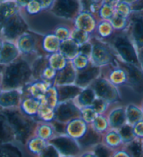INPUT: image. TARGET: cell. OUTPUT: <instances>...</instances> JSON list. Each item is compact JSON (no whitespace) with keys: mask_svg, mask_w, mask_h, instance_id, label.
Masks as SVG:
<instances>
[{"mask_svg":"<svg viewBox=\"0 0 143 157\" xmlns=\"http://www.w3.org/2000/svg\"><path fill=\"white\" fill-rule=\"evenodd\" d=\"M33 80L31 62L22 57L6 66L2 74L3 90H22Z\"/></svg>","mask_w":143,"mask_h":157,"instance_id":"1","label":"cell"},{"mask_svg":"<svg viewBox=\"0 0 143 157\" xmlns=\"http://www.w3.org/2000/svg\"><path fill=\"white\" fill-rule=\"evenodd\" d=\"M107 43L110 45L118 62L140 67L138 51L126 32H115Z\"/></svg>","mask_w":143,"mask_h":157,"instance_id":"2","label":"cell"},{"mask_svg":"<svg viewBox=\"0 0 143 157\" xmlns=\"http://www.w3.org/2000/svg\"><path fill=\"white\" fill-rule=\"evenodd\" d=\"M5 117L16 133L17 143L24 145L28 139L34 135V130L37 120L27 117L19 109L11 110H2Z\"/></svg>","mask_w":143,"mask_h":157,"instance_id":"3","label":"cell"},{"mask_svg":"<svg viewBox=\"0 0 143 157\" xmlns=\"http://www.w3.org/2000/svg\"><path fill=\"white\" fill-rule=\"evenodd\" d=\"M90 41L92 46L90 55L91 64L103 69L119 64L117 57L108 43L93 36Z\"/></svg>","mask_w":143,"mask_h":157,"instance_id":"4","label":"cell"},{"mask_svg":"<svg viewBox=\"0 0 143 157\" xmlns=\"http://www.w3.org/2000/svg\"><path fill=\"white\" fill-rule=\"evenodd\" d=\"M28 30L27 22L22 11L7 20L0 27V33L4 40L14 42Z\"/></svg>","mask_w":143,"mask_h":157,"instance_id":"5","label":"cell"},{"mask_svg":"<svg viewBox=\"0 0 143 157\" xmlns=\"http://www.w3.org/2000/svg\"><path fill=\"white\" fill-rule=\"evenodd\" d=\"M42 37L39 39V34H35L29 30L23 33L16 41L21 57L27 59V57H32L33 61L34 59V58L43 55L40 52H41V41Z\"/></svg>","mask_w":143,"mask_h":157,"instance_id":"6","label":"cell"},{"mask_svg":"<svg viewBox=\"0 0 143 157\" xmlns=\"http://www.w3.org/2000/svg\"><path fill=\"white\" fill-rule=\"evenodd\" d=\"M91 87L97 98L105 100L112 105L118 104L121 101L122 95L119 89L102 75L95 80Z\"/></svg>","mask_w":143,"mask_h":157,"instance_id":"7","label":"cell"},{"mask_svg":"<svg viewBox=\"0 0 143 157\" xmlns=\"http://www.w3.org/2000/svg\"><path fill=\"white\" fill-rule=\"evenodd\" d=\"M49 143L58 151L61 156L78 157L83 149L78 141L74 140L65 133H60L49 141Z\"/></svg>","mask_w":143,"mask_h":157,"instance_id":"8","label":"cell"},{"mask_svg":"<svg viewBox=\"0 0 143 157\" xmlns=\"http://www.w3.org/2000/svg\"><path fill=\"white\" fill-rule=\"evenodd\" d=\"M81 10V1H55L49 12L57 18L73 22Z\"/></svg>","mask_w":143,"mask_h":157,"instance_id":"9","label":"cell"},{"mask_svg":"<svg viewBox=\"0 0 143 157\" xmlns=\"http://www.w3.org/2000/svg\"><path fill=\"white\" fill-rule=\"evenodd\" d=\"M126 32L137 51L143 48V11L133 13Z\"/></svg>","mask_w":143,"mask_h":157,"instance_id":"10","label":"cell"},{"mask_svg":"<svg viewBox=\"0 0 143 157\" xmlns=\"http://www.w3.org/2000/svg\"><path fill=\"white\" fill-rule=\"evenodd\" d=\"M78 117H80V109L73 100L60 102L55 108V121L60 124L65 125L68 121Z\"/></svg>","mask_w":143,"mask_h":157,"instance_id":"11","label":"cell"},{"mask_svg":"<svg viewBox=\"0 0 143 157\" xmlns=\"http://www.w3.org/2000/svg\"><path fill=\"white\" fill-rule=\"evenodd\" d=\"M101 75L108 79L112 85L119 89V87L128 86L129 75L127 70L119 62L117 65L103 68Z\"/></svg>","mask_w":143,"mask_h":157,"instance_id":"12","label":"cell"},{"mask_svg":"<svg viewBox=\"0 0 143 157\" xmlns=\"http://www.w3.org/2000/svg\"><path fill=\"white\" fill-rule=\"evenodd\" d=\"M99 20L98 17L95 15L86 10L82 9L73 20V27L93 35Z\"/></svg>","mask_w":143,"mask_h":157,"instance_id":"13","label":"cell"},{"mask_svg":"<svg viewBox=\"0 0 143 157\" xmlns=\"http://www.w3.org/2000/svg\"><path fill=\"white\" fill-rule=\"evenodd\" d=\"M22 95V90H3L0 94V111L19 109Z\"/></svg>","mask_w":143,"mask_h":157,"instance_id":"14","label":"cell"},{"mask_svg":"<svg viewBox=\"0 0 143 157\" xmlns=\"http://www.w3.org/2000/svg\"><path fill=\"white\" fill-rule=\"evenodd\" d=\"M54 85L52 82L42 80H34L22 89L23 95L30 96L41 101L44 99L45 95L50 87Z\"/></svg>","mask_w":143,"mask_h":157,"instance_id":"15","label":"cell"},{"mask_svg":"<svg viewBox=\"0 0 143 157\" xmlns=\"http://www.w3.org/2000/svg\"><path fill=\"white\" fill-rule=\"evenodd\" d=\"M101 68L91 64L85 71L77 73L75 85L81 89L90 87L101 76Z\"/></svg>","mask_w":143,"mask_h":157,"instance_id":"16","label":"cell"},{"mask_svg":"<svg viewBox=\"0 0 143 157\" xmlns=\"http://www.w3.org/2000/svg\"><path fill=\"white\" fill-rule=\"evenodd\" d=\"M89 125L81 117L75 118L68 121L64 126V133L74 140L79 141L86 135Z\"/></svg>","mask_w":143,"mask_h":157,"instance_id":"17","label":"cell"},{"mask_svg":"<svg viewBox=\"0 0 143 157\" xmlns=\"http://www.w3.org/2000/svg\"><path fill=\"white\" fill-rule=\"evenodd\" d=\"M110 128L119 130L122 126L126 124L125 105H113L106 113Z\"/></svg>","mask_w":143,"mask_h":157,"instance_id":"18","label":"cell"},{"mask_svg":"<svg viewBox=\"0 0 143 157\" xmlns=\"http://www.w3.org/2000/svg\"><path fill=\"white\" fill-rule=\"evenodd\" d=\"M17 137L14 129L2 111H0V146L16 145Z\"/></svg>","mask_w":143,"mask_h":157,"instance_id":"19","label":"cell"},{"mask_svg":"<svg viewBox=\"0 0 143 157\" xmlns=\"http://www.w3.org/2000/svg\"><path fill=\"white\" fill-rule=\"evenodd\" d=\"M21 57L16 42L4 40L3 46L0 55V64L8 66L16 62Z\"/></svg>","mask_w":143,"mask_h":157,"instance_id":"20","label":"cell"},{"mask_svg":"<svg viewBox=\"0 0 143 157\" xmlns=\"http://www.w3.org/2000/svg\"><path fill=\"white\" fill-rule=\"evenodd\" d=\"M119 63H121L127 70L129 75V82L127 87L134 91H140L143 86V71L141 68L122 62Z\"/></svg>","mask_w":143,"mask_h":157,"instance_id":"21","label":"cell"},{"mask_svg":"<svg viewBox=\"0 0 143 157\" xmlns=\"http://www.w3.org/2000/svg\"><path fill=\"white\" fill-rule=\"evenodd\" d=\"M41 101L30 96L22 95L19 110L23 115L37 120V116L41 106Z\"/></svg>","mask_w":143,"mask_h":157,"instance_id":"22","label":"cell"},{"mask_svg":"<svg viewBox=\"0 0 143 157\" xmlns=\"http://www.w3.org/2000/svg\"><path fill=\"white\" fill-rule=\"evenodd\" d=\"M58 134L60 133L57 132L53 123L37 121L34 130V136L49 142Z\"/></svg>","mask_w":143,"mask_h":157,"instance_id":"23","label":"cell"},{"mask_svg":"<svg viewBox=\"0 0 143 157\" xmlns=\"http://www.w3.org/2000/svg\"><path fill=\"white\" fill-rule=\"evenodd\" d=\"M61 41L53 32H49L43 35L41 41V50L43 55H49L58 52L60 50Z\"/></svg>","mask_w":143,"mask_h":157,"instance_id":"24","label":"cell"},{"mask_svg":"<svg viewBox=\"0 0 143 157\" xmlns=\"http://www.w3.org/2000/svg\"><path fill=\"white\" fill-rule=\"evenodd\" d=\"M101 143L112 151L122 148L124 146L123 140L119 131L112 128L103 136Z\"/></svg>","mask_w":143,"mask_h":157,"instance_id":"25","label":"cell"},{"mask_svg":"<svg viewBox=\"0 0 143 157\" xmlns=\"http://www.w3.org/2000/svg\"><path fill=\"white\" fill-rule=\"evenodd\" d=\"M22 11V6L17 2H4L0 3V27L7 20Z\"/></svg>","mask_w":143,"mask_h":157,"instance_id":"26","label":"cell"},{"mask_svg":"<svg viewBox=\"0 0 143 157\" xmlns=\"http://www.w3.org/2000/svg\"><path fill=\"white\" fill-rule=\"evenodd\" d=\"M115 34V31L109 20H99L92 36L96 39L108 42Z\"/></svg>","mask_w":143,"mask_h":157,"instance_id":"27","label":"cell"},{"mask_svg":"<svg viewBox=\"0 0 143 157\" xmlns=\"http://www.w3.org/2000/svg\"><path fill=\"white\" fill-rule=\"evenodd\" d=\"M76 75H77V72L74 69L71 62H69L64 69L57 72L54 85L57 87L75 85Z\"/></svg>","mask_w":143,"mask_h":157,"instance_id":"28","label":"cell"},{"mask_svg":"<svg viewBox=\"0 0 143 157\" xmlns=\"http://www.w3.org/2000/svg\"><path fill=\"white\" fill-rule=\"evenodd\" d=\"M48 145L49 142L45 141L37 136L33 135L31 136L25 143V147L27 150L32 155L39 157L45 150Z\"/></svg>","mask_w":143,"mask_h":157,"instance_id":"29","label":"cell"},{"mask_svg":"<svg viewBox=\"0 0 143 157\" xmlns=\"http://www.w3.org/2000/svg\"><path fill=\"white\" fill-rule=\"evenodd\" d=\"M96 98V96L95 92L90 86V87L83 89L80 94L74 98L73 101L79 108L82 109L92 105Z\"/></svg>","mask_w":143,"mask_h":157,"instance_id":"30","label":"cell"},{"mask_svg":"<svg viewBox=\"0 0 143 157\" xmlns=\"http://www.w3.org/2000/svg\"><path fill=\"white\" fill-rule=\"evenodd\" d=\"M103 136L100 135L96 131H94L89 126V128L86 135L78 141L79 144L83 151L89 150L94 148V147L101 143Z\"/></svg>","mask_w":143,"mask_h":157,"instance_id":"31","label":"cell"},{"mask_svg":"<svg viewBox=\"0 0 143 157\" xmlns=\"http://www.w3.org/2000/svg\"><path fill=\"white\" fill-rule=\"evenodd\" d=\"M126 124L133 126L139 121L143 120V113L140 105L129 103L125 105Z\"/></svg>","mask_w":143,"mask_h":157,"instance_id":"32","label":"cell"},{"mask_svg":"<svg viewBox=\"0 0 143 157\" xmlns=\"http://www.w3.org/2000/svg\"><path fill=\"white\" fill-rule=\"evenodd\" d=\"M59 52L68 61H71L80 53V45L72 39H68L61 42Z\"/></svg>","mask_w":143,"mask_h":157,"instance_id":"33","label":"cell"},{"mask_svg":"<svg viewBox=\"0 0 143 157\" xmlns=\"http://www.w3.org/2000/svg\"><path fill=\"white\" fill-rule=\"evenodd\" d=\"M57 89L60 103L73 100L83 90L75 85L60 86V87H57Z\"/></svg>","mask_w":143,"mask_h":157,"instance_id":"34","label":"cell"},{"mask_svg":"<svg viewBox=\"0 0 143 157\" xmlns=\"http://www.w3.org/2000/svg\"><path fill=\"white\" fill-rule=\"evenodd\" d=\"M69 62L70 61H68L59 52L48 55V65L57 72H60L64 69Z\"/></svg>","mask_w":143,"mask_h":157,"instance_id":"35","label":"cell"},{"mask_svg":"<svg viewBox=\"0 0 143 157\" xmlns=\"http://www.w3.org/2000/svg\"><path fill=\"white\" fill-rule=\"evenodd\" d=\"M117 1H102L101 6L97 14L99 20H110L115 14Z\"/></svg>","mask_w":143,"mask_h":157,"instance_id":"36","label":"cell"},{"mask_svg":"<svg viewBox=\"0 0 143 157\" xmlns=\"http://www.w3.org/2000/svg\"><path fill=\"white\" fill-rule=\"evenodd\" d=\"M22 6V13L27 16H36L43 12L41 1H19Z\"/></svg>","mask_w":143,"mask_h":157,"instance_id":"37","label":"cell"},{"mask_svg":"<svg viewBox=\"0 0 143 157\" xmlns=\"http://www.w3.org/2000/svg\"><path fill=\"white\" fill-rule=\"evenodd\" d=\"M37 120L44 122H54L55 120V109L50 107L44 103H41L37 116Z\"/></svg>","mask_w":143,"mask_h":157,"instance_id":"38","label":"cell"},{"mask_svg":"<svg viewBox=\"0 0 143 157\" xmlns=\"http://www.w3.org/2000/svg\"><path fill=\"white\" fill-rule=\"evenodd\" d=\"M89 126L94 131L101 136H103L110 129L106 115H98Z\"/></svg>","mask_w":143,"mask_h":157,"instance_id":"39","label":"cell"},{"mask_svg":"<svg viewBox=\"0 0 143 157\" xmlns=\"http://www.w3.org/2000/svg\"><path fill=\"white\" fill-rule=\"evenodd\" d=\"M70 62L77 73L85 71L91 64L90 57L81 53H79L77 56L70 61Z\"/></svg>","mask_w":143,"mask_h":157,"instance_id":"40","label":"cell"},{"mask_svg":"<svg viewBox=\"0 0 143 157\" xmlns=\"http://www.w3.org/2000/svg\"><path fill=\"white\" fill-rule=\"evenodd\" d=\"M41 103H44L50 107L55 109L60 103V98H59V92L57 86L53 85L49 88L45 95L44 99Z\"/></svg>","mask_w":143,"mask_h":157,"instance_id":"41","label":"cell"},{"mask_svg":"<svg viewBox=\"0 0 143 157\" xmlns=\"http://www.w3.org/2000/svg\"><path fill=\"white\" fill-rule=\"evenodd\" d=\"M115 32H126L129 25V18L123 17L115 13L110 20Z\"/></svg>","mask_w":143,"mask_h":157,"instance_id":"42","label":"cell"},{"mask_svg":"<svg viewBox=\"0 0 143 157\" xmlns=\"http://www.w3.org/2000/svg\"><path fill=\"white\" fill-rule=\"evenodd\" d=\"M73 27H71L68 25L60 24L57 25L53 30V33L61 42L64 41L68 39H71V32Z\"/></svg>","mask_w":143,"mask_h":157,"instance_id":"43","label":"cell"},{"mask_svg":"<svg viewBox=\"0 0 143 157\" xmlns=\"http://www.w3.org/2000/svg\"><path fill=\"white\" fill-rule=\"evenodd\" d=\"M115 13L129 18L133 13L131 1H117Z\"/></svg>","mask_w":143,"mask_h":157,"instance_id":"44","label":"cell"},{"mask_svg":"<svg viewBox=\"0 0 143 157\" xmlns=\"http://www.w3.org/2000/svg\"><path fill=\"white\" fill-rule=\"evenodd\" d=\"M92 38V35L89 34L87 32H85L82 30L73 28L72 32H71V39H72L74 41H75L80 45L85 44L87 43L90 42V40Z\"/></svg>","mask_w":143,"mask_h":157,"instance_id":"45","label":"cell"},{"mask_svg":"<svg viewBox=\"0 0 143 157\" xmlns=\"http://www.w3.org/2000/svg\"><path fill=\"white\" fill-rule=\"evenodd\" d=\"M124 147L131 154V157H143L142 142L140 140L135 139L134 141L127 144Z\"/></svg>","mask_w":143,"mask_h":157,"instance_id":"46","label":"cell"},{"mask_svg":"<svg viewBox=\"0 0 143 157\" xmlns=\"http://www.w3.org/2000/svg\"><path fill=\"white\" fill-rule=\"evenodd\" d=\"M119 132L122 136L124 145H127L135 140L133 132V126L129 124H125L121 128L119 129Z\"/></svg>","mask_w":143,"mask_h":157,"instance_id":"47","label":"cell"},{"mask_svg":"<svg viewBox=\"0 0 143 157\" xmlns=\"http://www.w3.org/2000/svg\"><path fill=\"white\" fill-rule=\"evenodd\" d=\"M0 157H22V155L15 145H8L0 146Z\"/></svg>","mask_w":143,"mask_h":157,"instance_id":"48","label":"cell"},{"mask_svg":"<svg viewBox=\"0 0 143 157\" xmlns=\"http://www.w3.org/2000/svg\"><path fill=\"white\" fill-rule=\"evenodd\" d=\"M111 106L112 105L110 104L107 101L96 97L92 105H91V108L95 110V112L98 115H106Z\"/></svg>","mask_w":143,"mask_h":157,"instance_id":"49","label":"cell"},{"mask_svg":"<svg viewBox=\"0 0 143 157\" xmlns=\"http://www.w3.org/2000/svg\"><path fill=\"white\" fill-rule=\"evenodd\" d=\"M57 72L55 69L51 68L49 65H46L43 68L39 75V80H42L46 82H52L54 84L55 78L57 77Z\"/></svg>","mask_w":143,"mask_h":157,"instance_id":"50","label":"cell"},{"mask_svg":"<svg viewBox=\"0 0 143 157\" xmlns=\"http://www.w3.org/2000/svg\"><path fill=\"white\" fill-rule=\"evenodd\" d=\"M101 4L102 1H81L82 9L88 11L96 16L101 6Z\"/></svg>","mask_w":143,"mask_h":157,"instance_id":"51","label":"cell"},{"mask_svg":"<svg viewBox=\"0 0 143 157\" xmlns=\"http://www.w3.org/2000/svg\"><path fill=\"white\" fill-rule=\"evenodd\" d=\"M97 115L98 114L91 108V106L80 109V117L89 125H90L93 122Z\"/></svg>","mask_w":143,"mask_h":157,"instance_id":"52","label":"cell"},{"mask_svg":"<svg viewBox=\"0 0 143 157\" xmlns=\"http://www.w3.org/2000/svg\"><path fill=\"white\" fill-rule=\"evenodd\" d=\"M96 154L97 157H111L112 151L100 143L91 149Z\"/></svg>","mask_w":143,"mask_h":157,"instance_id":"53","label":"cell"},{"mask_svg":"<svg viewBox=\"0 0 143 157\" xmlns=\"http://www.w3.org/2000/svg\"><path fill=\"white\" fill-rule=\"evenodd\" d=\"M133 132L135 139L140 141L143 140V120L133 126Z\"/></svg>","mask_w":143,"mask_h":157,"instance_id":"54","label":"cell"},{"mask_svg":"<svg viewBox=\"0 0 143 157\" xmlns=\"http://www.w3.org/2000/svg\"><path fill=\"white\" fill-rule=\"evenodd\" d=\"M39 157H61V156L54 147L49 143V145Z\"/></svg>","mask_w":143,"mask_h":157,"instance_id":"55","label":"cell"},{"mask_svg":"<svg viewBox=\"0 0 143 157\" xmlns=\"http://www.w3.org/2000/svg\"><path fill=\"white\" fill-rule=\"evenodd\" d=\"M111 157H131V156L127 149L123 147L122 148L112 151Z\"/></svg>","mask_w":143,"mask_h":157,"instance_id":"56","label":"cell"},{"mask_svg":"<svg viewBox=\"0 0 143 157\" xmlns=\"http://www.w3.org/2000/svg\"><path fill=\"white\" fill-rule=\"evenodd\" d=\"M91 41L89 43H87L85 44H83L80 46V53L85 55H87L90 57V55L91 52Z\"/></svg>","mask_w":143,"mask_h":157,"instance_id":"57","label":"cell"},{"mask_svg":"<svg viewBox=\"0 0 143 157\" xmlns=\"http://www.w3.org/2000/svg\"><path fill=\"white\" fill-rule=\"evenodd\" d=\"M78 157H97V156L92 149H89V150L83 151Z\"/></svg>","mask_w":143,"mask_h":157,"instance_id":"58","label":"cell"},{"mask_svg":"<svg viewBox=\"0 0 143 157\" xmlns=\"http://www.w3.org/2000/svg\"><path fill=\"white\" fill-rule=\"evenodd\" d=\"M138 59L139 64L141 69L143 71V48L138 51Z\"/></svg>","mask_w":143,"mask_h":157,"instance_id":"59","label":"cell"},{"mask_svg":"<svg viewBox=\"0 0 143 157\" xmlns=\"http://www.w3.org/2000/svg\"><path fill=\"white\" fill-rule=\"evenodd\" d=\"M3 42H4V40H2V38H0V55H1L2 46H3Z\"/></svg>","mask_w":143,"mask_h":157,"instance_id":"60","label":"cell"},{"mask_svg":"<svg viewBox=\"0 0 143 157\" xmlns=\"http://www.w3.org/2000/svg\"><path fill=\"white\" fill-rule=\"evenodd\" d=\"M5 68V66L3 65H1L0 64V75L2 74V73H3V71Z\"/></svg>","mask_w":143,"mask_h":157,"instance_id":"61","label":"cell"},{"mask_svg":"<svg viewBox=\"0 0 143 157\" xmlns=\"http://www.w3.org/2000/svg\"><path fill=\"white\" fill-rule=\"evenodd\" d=\"M140 108H141L142 111V113H143V98H142V100L141 101V103H140Z\"/></svg>","mask_w":143,"mask_h":157,"instance_id":"62","label":"cell"},{"mask_svg":"<svg viewBox=\"0 0 143 157\" xmlns=\"http://www.w3.org/2000/svg\"><path fill=\"white\" fill-rule=\"evenodd\" d=\"M141 142H142V151H143V140H142Z\"/></svg>","mask_w":143,"mask_h":157,"instance_id":"63","label":"cell"},{"mask_svg":"<svg viewBox=\"0 0 143 157\" xmlns=\"http://www.w3.org/2000/svg\"><path fill=\"white\" fill-rule=\"evenodd\" d=\"M61 157H71V156H61Z\"/></svg>","mask_w":143,"mask_h":157,"instance_id":"64","label":"cell"}]
</instances>
